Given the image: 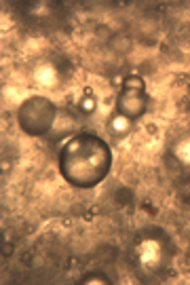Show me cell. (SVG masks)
<instances>
[{"label":"cell","mask_w":190,"mask_h":285,"mask_svg":"<svg viewBox=\"0 0 190 285\" xmlns=\"http://www.w3.org/2000/svg\"><path fill=\"white\" fill-rule=\"evenodd\" d=\"M51 76H53V70L51 68H41L38 70V81H41L43 85H51L55 79H51Z\"/></svg>","instance_id":"4"},{"label":"cell","mask_w":190,"mask_h":285,"mask_svg":"<svg viewBox=\"0 0 190 285\" xmlns=\"http://www.w3.org/2000/svg\"><path fill=\"white\" fill-rule=\"evenodd\" d=\"M110 150L99 137L79 135L70 139L61 150L59 167L63 177L74 186H95L110 169Z\"/></svg>","instance_id":"1"},{"label":"cell","mask_w":190,"mask_h":285,"mask_svg":"<svg viewBox=\"0 0 190 285\" xmlns=\"http://www.w3.org/2000/svg\"><path fill=\"white\" fill-rule=\"evenodd\" d=\"M144 103H146V97H144V83L135 85V89H131V85L125 81V89L121 93V99H119V108H121V114L123 116H137L144 112Z\"/></svg>","instance_id":"2"},{"label":"cell","mask_w":190,"mask_h":285,"mask_svg":"<svg viewBox=\"0 0 190 285\" xmlns=\"http://www.w3.org/2000/svg\"><path fill=\"white\" fill-rule=\"evenodd\" d=\"M112 127H114V131H117V133L127 131V119H117V121L112 123Z\"/></svg>","instance_id":"5"},{"label":"cell","mask_w":190,"mask_h":285,"mask_svg":"<svg viewBox=\"0 0 190 285\" xmlns=\"http://www.w3.org/2000/svg\"><path fill=\"white\" fill-rule=\"evenodd\" d=\"M180 157H182L186 163H190V141H188V144H184V146L180 148Z\"/></svg>","instance_id":"6"},{"label":"cell","mask_w":190,"mask_h":285,"mask_svg":"<svg viewBox=\"0 0 190 285\" xmlns=\"http://www.w3.org/2000/svg\"><path fill=\"white\" fill-rule=\"evenodd\" d=\"M139 260H142V264H146V266H157L159 260H161V247H159V243L146 241L142 245V250H139Z\"/></svg>","instance_id":"3"}]
</instances>
